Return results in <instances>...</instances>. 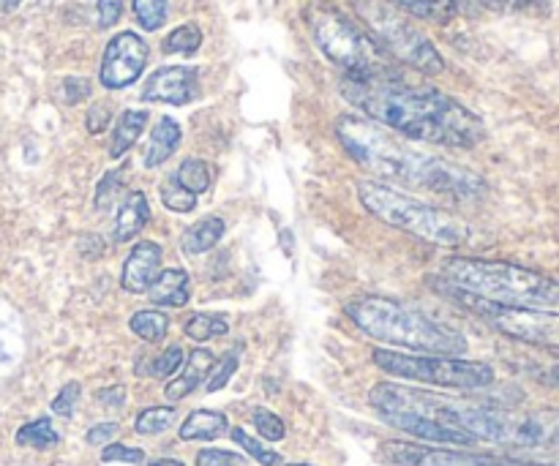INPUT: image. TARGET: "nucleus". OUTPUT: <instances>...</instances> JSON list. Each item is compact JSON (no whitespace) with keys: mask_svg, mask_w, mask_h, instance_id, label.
Wrapping results in <instances>:
<instances>
[{"mask_svg":"<svg viewBox=\"0 0 559 466\" xmlns=\"http://www.w3.org/2000/svg\"><path fill=\"white\" fill-rule=\"evenodd\" d=\"M342 96L366 118L396 131L404 140L467 151L486 136L484 120L473 109L437 87L407 82L399 71L380 76H344Z\"/></svg>","mask_w":559,"mask_h":466,"instance_id":"obj_1","label":"nucleus"},{"mask_svg":"<svg viewBox=\"0 0 559 466\" xmlns=\"http://www.w3.org/2000/svg\"><path fill=\"white\" fill-rule=\"evenodd\" d=\"M336 136L358 167L391 183L429 189L453 200L473 202L486 194V180L462 164L418 151L404 136L382 123L358 115H344L336 123Z\"/></svg>","mask_w":559,"mask_h":466,"instance_id":"obj_2","label":"nucleus"},{"mask_svg":"<svg viewBox=\"0 0 559 466\" xmlns=\"http://www.w3.org/2000/svg\"><path fill=\"white\" fill-rule=\"evenodd\" d=\"M344 314L360 327L369 338L391 347L415 349V353L431 355H464L467 353V338L453 327L431 320L415 306L402 303L380 295H366L355 298L344 306Z\"/></svg>","mask_w":559,"mask_h":466,"instance_id":"obj_3","label":"nucleus"},{"mask_svg":"<svg viewBox=\"0 0 559 466\" xmlns=\"http://www.w3.org/2000/svg\"><path fill=\"white\" fill-rule=\"evenodd\" d=\"M437 282L502 306H559L557 278L513 262L453 256L442 265Z\"/></svg>","mask_w":559,"mask_h":466,"instance_id":"obj_4","label":"nucleus"},{"mask_svg":"<svg viewBox=\"0 0 559 466\" xmlns=\"http://www.w3.org/2000/svg\"><path fill=\"white\" fill-rule=\"evenodd\" d=\"M358 200L382 224L402 229V232L413 235V238L424 240L429 246H437V249H462L469 240L467 222L453 216L445 207L413 200V196L402 194V191L391 189L385 183L360 180Z\"/></svg>","mask_w":559,"mask_h":466,"instance_id":"obj_5","label":"nucleus"},{"mask_svg":"<svg viewBox=\"0 0 559 466\" xmlns=\"http://www.w3.org/2000/svg\"><path fill=\"white\" fill-rule=\"evenodd\" d=\"M306 25L317 49L331 63L344 71V76H380L396 74L385 49L369 36L360 25H355L347 14L328 3H314L306 9Z\"/></svg>","mask_w":559,"mask_h":466,"instance_id":"obj_6","label":"nucleus"},{"mask_svg":"<svg viewBox=\"0 0 559 466\" xmlns=\"http://www.w3.org/2000/svg\"><path fill=\"white\" fill-rule=\"evenodd\" d=\"M377 369L388 377L424 382V385L451 387V391H480L495 385V369L480 360H462L453 355H404L391 349H377L371 355Z\"/></svg>","mask_w":559,"mask_h":466,"instance_id":"obj_7","label":"nucleus"},{"mask_svg":"<svg viewBox=\"0 0 559 466\" xmlns=\"http://www.w3.org/2000/svg\"><path fill=\"white\" fill-rule=\"evenodd\" d=\"M442 292L451 300H456L462 309L473 311L475 316L495 327L502 336L513 338V342L530 344V347L540 349H559V311H544L535 306H502L491 303V300L475 298V295L462 292L456 287L437 282Z\"/></svg>","mask_w":559,"mask_h":466,"instance_id":"obj_8","label":"nucleus"},{"mask_svg":"<svg viewBox=\"0 0 559 466\" xmlns=\"http://www.w3.org/2000/svg\"><path fill=\"white\" fill-rule=\"evenodd\" d=\"M358 11L360 16H364L366 27H369V36L374 38L391 58L413 65L420 74H442V69H445L442 55L437 52L435 44H431L418 27L409 25L402 14L388 9L380 0H360Z\"/></svg>","mask_w":559,"mask_h":466,"instance_id":"obj_9","label":"nucleus"},{"mask_svg":"<svg viewBox=\"0 0 559 466\" xmlns=\"http://www.w3.org/2000/svg\"><path fill=\"white\" fill-rule=\"evenodd\" d=\"M147 60H151V47H147L145 38L134 31H123L109 38L107 49H104L102 69H98V80L107 91L129 87L140 80Z\"/></svg>","mask_w":559,"mask_h":466,"instance_id":"obj_10","label":"nucleus"},{"mask_svg":"<svg viewBox=\"0 0 559 466\" xmlns=\"http://www.w3.org/2000/svg\"><path fill=\"white\" fill-rule=\"evenodd\" d=\"M382 456L396 466H551L484 456V453L453 451V447L409 445V442H388V445H382Z\"/></svg>","mask_w":559,"mask_h":466,"instance_id":"obj_11","label":"nucleus"},{"mask_svg":"<svg viewBox=\"0 0 559 466\" xmlns=\"http://www.w3.org/2000/svg\"><path fill=\"white\" fill-rule=\"evenodd\" d=\"M500 445L522 447V451H540V447L559 445V413L557 409H533V413H516L502 409Z\"/></svg>","mask_w":559,"mask_h":466,"instance_id":"obj_12","label":"nucleus"},{"mask_svg":"<svg viewBox=\"0 0 559 466\" xmlns=\"http://www.w3.org/2000/svg\"><path fill=\"white\" fill-rule=\"evenodd\" d=\"M197 96H200V74L189 65H164L153 71L142 87V101L173 104V107H183Z\"/></svg>","mask_w":559,"mask_h":466,"instance_id":"obj_13","label":"nucleus"},{"mask_svg":"<svg viewBox=\"0 0 559 466\" xmlns=\"http://www.w3.org/2000/svg\"><path fill=\"white\" fill-rule=\"evenodd\" d=\"M388 426L404 431V434L415 437V440L424 442H437V445H456V447H473L478 445L475 437H469L467 431H459L453 426L440 423V420L420 418V415H382Z\"/></svg>","mask_w":559,"mask_h":466,"instance_id":"obj_14","label":"nucleus"},{"mask_svg":"<svg viewBox=\"0 0 559 466\" xmlns=\"http://www.w3.org/2000/svg\"><path fill=\"white\" fill-rule=\"evenodd\" d=\"M162 273V246L153 240H142L126 256L123 273H120V287L131 295H145L156 276Z\"/></svg>","mask_w":559,"mask_h":466,"instance_id":"obj_15","label":"nucleus"},{"mask_svg":"<svg viewBox=\"0 0 559 466\" xmlns=\"http://www.w3.org/2000/svg\"><path fill=\"white\" fill-rule=\"evenodd\" d=\"M213 363H216L213 353H207V349H194L189 358V363H186L183 374L167 382V387H164V396H167L169 402H183L189 393H194L197 387L202 385V380H207Z\"/></svg>","mask_w":559,"mask_h":466,"instance_id":"obj_16","label":"nucleus"},{"mask_svg":"<svg viewBox=\"0 0 559 466\" xmlns=\"http://www.w3.org/2000/svg\"><path fill=\"white\" fill-rule=\"evenodd\" d=\"M151 222V205H147V196L142 191H131L126 194V200L120 202L118 216H115V240L126 243V240L136 238V235L145 229V224Z\"/></svg>","mask_w":559,"mask_h":466,"instance_id":"obj_17","label":"nucleus"},{"mask_svg":"<svg viewBox=\"0 0 559 466\" xmlns=\"http://www.w3.org/2000/svg\"><path fill=\"white\" fill-rule=\"evenodd\" d=\"M178 147H180V126L178 120H173L167 115V118H162L156 126H153L145 151H142V164H145L147 169L162 167V164L178 151Z\"/></svg>","mask_w":559,"mask_h":466,"instance_id":"obj_18","label":"nucleus"},{"mask_svg":"<svg viewBox=\"0 0 559 466\" xmlns=\"http://www.w3.org/2000/svg\"><path fill=\"white\" fill-rule=\"evenodd\" d=\"M189 273L183 267H169L156 276V282L147 289V298L156 306H169V309H180L189 303L191 289H189Z\"/></svg>","mask_w":559,"mask_h":466,"instance_id":"obj_19","label":"nucleus"},{"mask_svg":"<svg viewBox=\"0 0 559 466\" xmlns=\"http://www.w3.org/2000/svg\"><path fill=\"white\" fill-rule=\"evenodd\" d=\"M224 229H227L224 218L207 216L202 218V222L191 224V227L180 235V246H183L186 254H205V251H211L213 246L224 238Z\"/></svg>","mask_w":559,"mask_h":466,"instance_id":"obj_20","label":"nucleus"},{"mask_svg":"<svg viewBox=\"0 0 559 466\" xmlns=\"http://www.w3.org/2000/svg\"><path fill=\"white\" fill-rule=\"evenodd\" d=\"M229 423L222 413H211V409H197L180 426V440L194 442V440H218L227 434Z\"/></svg>","mask_w":559,"mask_h":466,"instance_id":"obj_21","label":"nucleus"},{"mask_svg":"<svg viewBox=\"0 0 559 466\" xmlns=\"http://www.w3.org/2000/svg\"><path fill=\"white\" fill-rule=\"evenodd\" d=\"M145 126H147V112H142V109H126L112 131V142H109V158L126 156V153L136 145L140 134L145 131Z\"/></svg>","mask_w":559,"mask_h":466,"instance_id":"obj_22","label":"nucleus"},{"mask_svg":"<svg viewBox=\"0 0 559 466\" xmlns=\"http://www.w3.org/2000/svg\"><path fill=\"white\" fill-rule=\"evenodd\" d=\"M388 3L399 5V9L418 16V20L437 22V25H448L459 14L456 0H388Z\"/></svg>","mask_w":559,"mask_h":466,"instance_id":"obj_23","label":"nucleus"},{"mask_svg":"<svg viewBox=\"0 0 559 466\" xmlns=\"http://www.w3.org/2000/svg\"><path fill=\"white\" fill-rule=\"evenodd\" d=\"M131 333L140 336L142 342L147 344H158L164 342V336L169 333V316L164 311H136L129 322Z\"/></svg>","mask_w":559,"mask_h":466,"instance_id":"obj_24","label":"nucleus"},{"mask_svg":"<svg viewBox=\"0 0 559 466\" xmlns=\"http://www.w3.org/2000/svg\"><path fill=\"white\" fill-rule=\"evenodd\" d=\"M58 442H60V434L55 431L52 420L49 418L31 420V423H25L20 431H16V445H22V447L47 451V447H55Z\"/></svg>","mask_w":559,"mask_h":466,"instance_id":"obj_25","label":"nucleus"},{"mask_svg":"<svg viewBox=\"0 0 559 466\" xmlns=\"http://www.w3.org/2000/svg\"><path fill=\"white\" fill-rule=\"evenodd\" d=\"M175 180H178L183 189H189L191 194H205L213 183V175L205 162H200V158H186V162L178 167Z\"/></svg>","mask_w":559,"mask_h":466,"instance_id":"obj_26","label":"nucleus"},{"mask_svg":"<svg viewBox=\"0 0 559 466\" xmlns=\"http://www.w3.org/2000/svg\"><path fill=\"white\" fill-rule=\"evenodd\" d=\"M183 331L191 342L202 344V342H211V338L227 336L229 325H227V320L218 314H194L189 322H186Z\"/></svg>","mask_w":559,"mask_h":466,"instance_id":"obj_27","label":"nucleus"},{"mask_svg":"<svg viewBox=\"0 0 559 466\" xmlns=\"http://www.w3.org/2000/svg\"><path fill=\"white\" fill-rule=\"evenodd\" d=\"M164 52L167 55H191L202 47V31L194 22H186V25L175 27L167 38H164Z\"/></svg>","mask_w":559,"mask_h":466,"instance_id":"obj_28","label":"nucleus"},{"mask_svg":"<svg viewBox=\"0 0 559 466\" xmlns=\"http://www.w3.org/2000/svg\"><path fill=\"white\" fill-rule=\"evenodd\" d=\"M173 423H175L173 407H151V409H145V413L136 415L134 429H136V434L153 437V434H164V431H169V426Z\"/></svg>","mask_w":559,"mask_h":466,"instance_id":"obj_29","label":"nucleus"},{"mask_svg":"<svg viewBox=\"0 0 559 466\" xmlns=\"http://www.w3.org/2000/svg\"><path fill=\"white\" fill-rule=\"evenodd\" d=\"M180 363H183V349L169 347L164 349L162 355H156L153 360H147V366H140V374L156 377V380H167V377H173L175 371L180 369Z\"/></svg>","mask_w":559,"mask_h":466,"instance_id":"obj_30","label":"nucleus"},{"mask_svg":"<svg viewBox=\"0 0 559 466\" xmlns=\"http://www.w3.org/2000/svg\"><path fill=\"white\" fill-rule=\"evenodd\" d=\"M169 14L167 0H134V16L145 31H158L164 27Z\"/></svg>","mask_w":559,"mask_h":466,"instance_id":"obj_31","label":"nucleus"},{"mask_svg":"<svg viewBox=\"0 0 559 466\" xmlns=\"http://www.w3.org/2000/svg\"><path fill=\"white\" fill-rule=\"evenodd\" d=\"M238 363H240L238 349H233V353L224 355L222 360H216V363H213V369H211V374H207L205 391L216 393V391H222V387H227V382L233 380L235 371H238Z\"/></svg>","mask_w":559,"mask_h":466,"instance_id":"obj_32","label":"nucleus"},{"mask_svg":"<svg viewBox=\"0 0 559 466\" xmlns=\"http://www.w3.org/2000/svg\"><path fill=\"white\" fill-rule=\"evenodd\" d=\"M162 202L167 211L191 213L197 207V194H191L189 189H183L178 180H169V183L162 186Z\"/></svg>","mask_w":559,"mask_h":466,"instance_id":"obj_33","label":"nucleus"},{"mask_svg":"<svg viewBox=\"0 0 559 466\" xmlns=\"http://www.w3.org/2000/svg\"><path fill=\"white\" fill-rule=\"evenodd\" d=\"M484 5L495 11H506V14H533L544 16L549 14V0H480Z\"/></svg>","mask_w":559,"mask_h":466,"instance_id":"obj_34","label":"nucleus"},{"mask_svg":"<svg viewBox=\"0 0 559 466\" xmlns=\"http://www.w3.org/2000/svg\"><path fill=\"white\" fill-rule=\"evenodd\" d=\"M233 440L238 442V445L243 447V451L249 453L251 458H257V464H262V466H278V464H282V456H278V453L267 451L265 445H260V442H257V440H251V437L246 434L243 429H235L233 431Z\"/></svg>","mask_w":559,"mask_h":466,"instance_id":"obj_35","label":"nucleus"},{"mask_svg":"<svg viewBox=\"0 0 559 466\" xmlns=\"http://www.w3.org/2000/svg\"><path fill=\"white\" fill-rule=\"evenodd\" d=\"M123 172L120 169H115V172H107L102 178V183H98L96 189V207L98 211H109L112 207V202L118 200V194L123 191Z\"/></svg>","mask_w":559,"mask_h":466,"instance_id":"obj_36","label":"nucleus"},{"mask_svg":"<svg viewBox=\"0 0 559 466\" xmlns=\"http://www.w3.org/2000/svg\"><path fill=\"white\" fill-rule=\"evenodd\" d=\"M254 426L267 442H282L284 434H287L282 418H278V415H273V413H267V409H254Z\"/></svg>","mask_w":559,"mask_h":466,"instance_id":"obj_37","label":"nucleus"},{"mask_svg":"<svg viewBox=\"0 0 559 466\" xmlns=\"http://www.w3.org/2000/svg\"><path fill=\"white\" fill-rule=\"evenodd\" d=\"M102 462L112 464V462H123V464H142L145 462V453L140 447H126V445H109L102 451Z\"/></svg>","mask_w":559,"mask_h":466,"instance_id":"obj_38","label":"nucleus"},{"mask_svg":"<svg viewBox=\"0 0 559 466\" xmlns=\"http://www.w3.org/2000/svg\"><path fill=\"white\" fill-rule=\"evenodd\" d=\"M80 391H82V387L76 385V382H69V385H66L63 391H60L58 396H55L52 413L60 415V418H71V415H74L76 398H80Z\"/></svg>","mask_w":559,"mask_h":466,"instance_id":"obj_39","label":"nucleus"},{"mask_svg":"<svg viewBox=\"0 0 559 466\" xmlns=\"http://www.w3.org/2000/svg\"><path fill=\"white\" fill-rule=\"evenodd\" d=\"M243 458L235 456L229 451H218V447H205L197 453V466H240Z\"/></svg>","mask_w":559,"mask_h":466,"instance_id":"obj_40","label":"nucleus"},{"mask_svg":"<svg viewBox=\"0 0 559 466\" xmlns=\"http://www.w3.org/2000/svg\"><path fill=\"white\" fill-rule=\"evenodd\" d=\"M98 27H112L118 25L120 14H123V0H98Z\"/></svg>","mask_w":559,"mask_h":466,"instance_id":"obj_41","label":"nucleus"},{"mask_svg":"<svg viewBox=\"0 0 559 466\" xmlns=\"http://www.w3.org/2000/svg\"><path fill=\"white\" fill-rule=\"evenodd\" d=\"M91 96V82L80 80V76H69L63 82V101L66 104H80L82 98Z\"/></svg>","mask_w":559,"mask_h":466,"instance_id":"obj_42","label":"nucleus"},{"mask_svg":"<svg viewBox=\"0 0 559 466\" xmlns=\"http://www.w3.org/2000/svg\"><path fill=\"white\" fill-rule=\"evenodd\" d=\"M109 118H112V115H109L107 104H93V107L87 109V118H85L87 131H91V134H102V131L109 126Z\"/></svg>","mask_w":559,"mask_h":466,"instance_id":"obj_43","label":"nucleus"},{"mask_svg":"<svg viewBox=\"0 0 559 466\" xmlns=\"http://www.w3.org/2000/svg\"><path fill=\"white\" fill-rule=\"evenodd\" d=\"M118 431H120L118 423H98L87 431L85 440L87 445H104V442H109L112 437H118Z\"/></svg>","mask_w":559,"mask_h":466,"instance_id":"obj_44","label":"nucleus"},{"mask_svg":"<svg viewBox=\"0 0 559 466\" xmlns=\"http://www.w3.org/2000/svg\"><path fill=\"white\" fill-rule=\"evenodd\" d=\"M96 402L104 407H123L126 404V387H107V391L96 393Z\"/></svg>","mask_w":559,"mask_h":466,"instance_id":"obj_45","label":"nucleus"},{"mask_svg":"<svg viewBox=\"0 0 559 466\" xmlns=\"http://www.w3.org/2000/svg\"><path fill=\"white\" fill-rule=\"evenodd\" d=\"M538 382H544L546 387H555V391H559V360H557V363H551L549 369L540 371Z\"/></svg>","mask_w":559,"mask_h":466,"instance_id":"obj_46","label":"nucleus"},{"mask_svg":"<svg viewBox=\"0 0 559 466\" xmlns=\"http://www.w3.org/2000/svg\"><path fill=\"white\" fill-rule=\"evenodd\" d=\"M147 466H186V464H180L178 458H158V462H151Z\"/></svg>","mask_w":559,"mask_h":466,"instance_id":"obj_47","label":"nucleus"},{"mask_svg":"<svg viewBox=\"0 0 559 466\" xmlns=\"http://www.w3.org/2000/svg\"><path fill=\"white\" fill-rule=\"evenodd\" d=\"M20 3L22 0H0V11H5V14H9V11H14Z\"/></svg>","mask_w":559,"mask_h":466,"instance_id":"obj_48","label":"nucleus"},{"mask_svg":"<svg viewBox=\"0 0 559 466\" xmlns=\"http://www.w3.org/2000/svg\"><path fill=\"white\" fill-rule=\"evenodd\" d=\"M287 466H309V464H287Z\"/></svg>","mask_w":559,"mask_h":466,"instance_id":"obj_49","label":"nucleus"}]
</instances>
